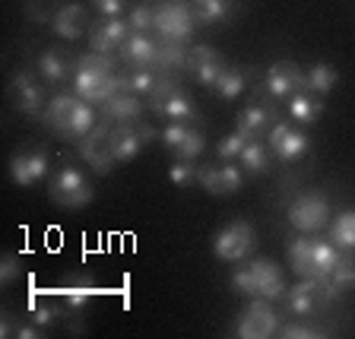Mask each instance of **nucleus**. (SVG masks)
I'll return each instance as SVG.
<instances>
[{"label": "nucleus", "instance_id": "nucleus-1", "mask_svg": "<svg viewBox=\"0 0 355 339\" xmlns=\"http://www.w3.org/2000/svg\"><path fill=\"white\" fill-rule=\"evenodd\" d=\"M73 92L96 105L108 102L114 92H121L118 64L111 60V54L89 51L83 58H73Z\"/></svg>", "mask_w": 355, "mask_h": 339}, {"label": "nucleus", "instance_id": "nucleus-2", "mask_svg": "<svg viewBox=\"0 0 355 339\" xmlns=\"http://www.w3.org/2000/svg\"><path fill=\"white\" fill-rule=\"evenodd\" d=\"M42 124L48 127L54 137H60V140L80 143L83 137H89V130L96 127V114H92L86 98H80L76 92L73 96H70V92H60V96L48 98Z\"/></svg>", "mask_w": 355, "mask_h": 339}, {"label": "nucleus", "instance_id": "nucleus-3", "mask_svg": "<svg viewBox=\"0 0 355 339\" xmlns=\"http://www.w3.org/2000/svg\"><path fill=\"white\" fill-rule=\"evenodd\" d=\"M48 197L64 209H83L96 200V187L89 184V177L73 162H60L48 175Z\"/></svg>", "mask_w": 355, "mask_h": 339}, {"label": "nucleus", "instance_id": "nucleus-4", "mask_svg": "<svg viewBox=\"0 0 355 339\" xmlns=\"http://www.w3.org/2000/svg\"><path fill=\"white\" fill-rule=\"evenodd\" d=\"M288 225L302 235H318L330 225V200L320 191H304L288 203Z\"/></svg>", "mask_w": 355, "mask_h": 339}, {"label": "nucleus", "instance_id": "nucleus-5", "mask_svg": "<svg viewBox=\"0 0 355 339\" xmlns=\"http://www.w3.org/2000/svg\"><path fill=\"white\" fill-rule=\"evenodd\" d=\"M257 247V235H254L251 222L248 219H232L225 222L219 232H216V241H213V254L225 263H241L248 260Z\"/></svg>", "mask_w": 355, "mask_h": 339}, {"label": "nucleus", "instance_id": "nucleus-6", "mask_svg": "<svg viewBox=\"0 0 355 339\" xmlns=\"http://www.w3.org/2000/svg\"><path fill=\"white\" fill-rule=\"evenodd\" d=\"M235 336L238 339H270L279 336V314L270 308L263 298H251V304H244L241 314L235 320Z\"/></svg>", "mask_w": 355, "mask_h": 339}, {"label": "nucleus", "instance_id": "nucleus-7", "mask_svg": "<svg viewBox=\"0 0 355 339\" xmlns=\"http://www.w3.org/2000/svg\"><path fill=\"white\" fill-rule=\"evenodd\" d=\"M153 29L162 38H178V42H187V38L197 32V16H193L191 3L184 0H162L155 7V22Z\"/></svg>", "mask_w": 355, "mask_h": 339}, {"label": "nucleus", "instance_id": "nucleus-8", "mask_svg": "<svg viewBox=\"0 0 355 339\" xmlns=\"http://www.w3.org/2000/svg\"><path fill=\"white\" fill-rule=\"evenodd\" d=\"M51 175V155L44 146H32V149H16L10 155V177L16 187H32L38 181Z\"/></svg>", "mask_w": 355, "mask_h": 339}, {"label": "nucleus", "instance_id": "nucleus-9", "mask_svg": "<svg viewBox=\"0 0 355 339\" xmlns=\"http://www.w3.org/2000/svg\"><path fill=\"white\" fill-rule=\"evenodd\" d=\"M260 89H263L266 98H292L295 92L304 89V70L295 64V60H276L263 70V80H260Z\"/></svg>", "mask_w": 355, "mask_h": 339}, {"label": "nucleus", "instance_id": "nucleus-10", "mask_svg": "<svg viewBox=\"0 0 355 339\" xmlns=\"http://www.w3.org/2000/svg\"><path fill=\"white\" fill-rule=\"evenodd\" d=\"M7 96H10V102H13V108L19 111V114H29V118H42L44 108H48V96H44L42 82L32 73H26V70H16V73L10 76Z\"/></svg>", "mask_w": 355, "mask_h": 339}, {"label": "nucleus", "instance_id": "nucleus-11", "mask_svg": "<svg viewBox=\"0 0 355 339\" xmlns=\"http://www.w3.org/2000/svg\"><path fill=\"white\" fill-rule=\"evenodd\" d=\"M149 140H155V130L143 121H127V124H114L108 130V143H111V153L118 162H130L137 155L143 153Z\"/></svg>", "mask_w": 355, "mask_h": 339}, {"label": "nucleus", "instance_id": "nucleus-12", "mask_svg": "<svg viewBox=\"0 0 355 339\" xmlns=\"http://www.w3.org/2000/svg\"><path fill=\"white\" fill-rule=\"evenodd\" d=\"M197 184L213 197H232L244 187V171L232 162L219 165H200L197 168Z\"/></svg>", "mask_w": 355, "mask_h": 339}, {"label": "nucleus", "instance_id": "nucleus-13", "mask_svg": "<svg viewBox=\"0 0 355 339\" xmlns=\"http://www.w3.org/2000/svg\"><path fill=\"white\" fill-rule=\"evenodd\" d=\"M80 159L96 171V175H111V168L118 165L114 153H111V143H108V127L96 124L89 130V137L80 140Z\"/></svg>", "mask_w": 355, "mask_h": 339}, {"label": "nucleus", "instance_id": "nucleus-14", "mask_svg": "<svg viewBox=\"0 0 355 339\" xmlns=\"http://www.w3.org/2000/svg\"><path fill=\"white\" fill-rule=\"evenodd\" d=\"M225 58H222L216 48H209V44H197V48H191L187 51V76H193V80L200 82V86H216V80H219L222 73H225Z\"/></svg>", "mask_w": 355, "mask_h": 339}, {"label": "nucleus", "instance_id": "nucleus-15", "mask_svg": "<svg viewBox=\"0 0 355 339\" xmlns=\"http://www.w3.org/2000/svg\"><path fill=\"white\" fill-rule=\"evenodd\" d=\"M127 35H130V22L127 19H121V16H102L89 29V48L96 54L121 51V44L127 42Z\"/></svg>", "mask_w": 355, "mask_h": 339}, {"label": "nucleus", "instance_id": "nucleus-16", "mask_svg": "<svg viewBox=\"0 0 355 339\" xmlns=\"http://www.w3.org/2000/svg\"><path fill=\"white\" fill-rule=\"evenodd\" d=\"M266 137H270V153H273L276 159H282V162H295V159H302L311 149L308 137H304L298 127L286 124V121H276L273 130L266 133Z\"/></svg>", "mask_w": 355, "mask_h": 339}, {"label": "nucleus", "instance_id": "nucleus-17", "mask_svg": "<svg viewBox=\"0 0 355 339\" xmlns=\"http://www.w3.org/2000/svg\"><path fill=\"white\" fill-rule=\"evenodd\" d=\"M248 266H251V273H254L257 298H263V302H279V298L288 292V286H286V279H282V270H279V263H276V260L254 257Z\"/></svg>", "mask_w": 355, "mask_h": 339}, {"label": "nucleus", "instance_id": "nucleus-18", "mask_svg": "<svg viewBox=\"0 0 355 339\" xmlns=\"http://www.w3.org/2000/svg\"><path fill=\"white\" fill-rule=\"evenodd\" d=\"M98 295V286L92 282V276L86 273H70L58 288V302L64 304L67 311H86L92 304V298Z\"/></svg>", "mask_w": 355, "mask_h": 339}, {"label": "nucleus", "instance_id": "nucleus-19", "mask_svg": "<svg viewBox=\"0 0 355 339\" xmlns=\"http://www.w3.org/2000/svg\"><path fill=\"white\" fill-rule=\"evenodd\" d=\"M146 105L143 96H133V92H114L108 102H102V118L111 124H127V121H140Z\"/></svg>", "mask_w": 355, "mask_h": 339}, {"label": "nucleus", "instance_id": "nucleus-20", "mask_svg": "<svg viewBox=\"0 0 355 339\" xmlns=\"http://www.w3.org/2000/svg\"><path fill=\"white\" fill-rule=\"evenodd\" d=\"M343 251L333 241L324 238H311V260H308V276L304 279H330L333 266L340 263Z\"/></svg>", "mask_w": 355, "mask_h": 339}, {"label": "nucleus", "instance_id": "nucleus-21", "mask_svg": "<svg viewBox=\"0 0 355 339\" xmlns=\"http://www.w3.org/2000/svg\"><path fill=\"white\" fill-rule=\"evenodd\" d=\"M276 121H279V118H276L273 108H266V105L254 102V105H248V108L238 114V133H244L248 140H260L263 133L273 130Z\"/></svg>", "mask_w": 355, "mask_h": 339}, {"label": "nucleus", "instance_id": "nucleus-22", "mask_svg": "<svg viewBox=\"0 0 355 339\" xmlns=\"http://www.w3.org/2000/svg\"><path fill=\"white\" fill-rule=\"evenodd\" d=\"M121 60L130 70H143V67L155 64V42L149 38V32H130L127 42L121 44Z\"/></svg>", "mask_w": 355, "mask_h": 339}, {"label": "nucleus", "instance_id": "nucleus-23", "mask_svg": "<svg viewBox=\"0 0 355 339\" xmlns=\"http://www.w3.org/2000/svg\"><path fill=\"white\" fill-rule=\"evenodd\" d=\"M86 26H89L86 7H80V3H60V10L51 19L54 35H60L64 42H76V38L86 32Z\"/></svg>", "mask_w": 355, "mask_h": 339}, {"label": "nucleus", "instance_id": "nucleus-24", "mask_svg": "<svg viewBox=\"0 0 355 339\" xmlns=\"http://www.w3.org/2000/svg\"><path fill=\"white\" fill-rule=\"evenodd\" d=\"M149 108L168 121H184V124H193V121H197V105H193V98L187 96L184 89H175L171 96H165L162 102L149 105Z\"/></svg>", "mask_w": 355, "mask_h": 339}, {"label": "nucleus", "instance_id": "nucleus-25", "mask_svg": "<svg viewBox=\"0 0 355 339\" xmlns=\"http://www.w3.org/2000/svg\"><path fill=\"white\" fill-rule=\"evenodd\" d=\"M38 76H44L48 82L60 86V82L73 80V58H67L60 48H48L38 58Z\"/></svg>", "mask_w": 355, "mask_h": 339}, {"label": "nucleus", "instance_id": "nucleus-26", "mask_svg": "<svg viewBox=\"0 0 355 339\" xmlns=\"http://www.w3.org/2000/svg\"><path fill=\"white\" fill-rule=\"evenodd\" d=\"M286 298H288V311H292V314L308 318L318 304H324V298H320V279H302L298 286L288 288Z\"/></svg>", "mask_w": 355, "mask_h": 339}, {"label": "nucleus", "instance_id": "nucleus-27", "mask_svg": "<svg viewBox=\"0 0 355 339\" xmlns=\"http://www.w3.org/2000/svg\"><path fill=\"white\" fill-rule=\"evenodd\" d=\"M187 64V48L184 42H178V38H155V70H162V73H175V70H184Z\"/></svg>", "mask_w": 355, "mask_h": 339}, {"label": "nucleus", "instance_id": "nucleus-28", "mask_svg": "<svg viewBox=\"0 0 355 339\" xmlns=\"http://www.w3.org/2000/svg\"><path fill=\"white\" fill-rule=\"evenodd\" d=\"M288 114H292V121H298V124L311 127L314 121L324 114V98L314 96V92H308V89H302V92H295V96L288 98Z\"/></svg>", "mask_w": 355, "mask_h": 339}, {"label": "nucleus", "instance_id": "nucleus-29", "mask_svg": "<svg viewBox=\"0 0 355 339\" xmlns=\"http://www.w3.org/2000/svg\"><path fill=\"white\" fill-rule=\"evenodd\" d=\"M327 229H330V241L336 244L343 254H355V209L340 213Z\"/></svg>", "mask_w": 355, "mask_h": 339}, {"label": "nucleus", "instance_id": "nucleus-30", "mask_svg": "<svg viewBox=\"0 0 355 339\" xmlns=\"http://www.w3.org/2000/svg\"><path fill=\"white\" fill-rule=\"evenodd\" d=\"M336 82H340V73H336V67H330V64H311L308 70H304V89L320 98H324Z\"/></svg>", "mask_w": 355, "mask_h": 339}, {"label": "nucleus", "instance_id": "nucleus-31", "mask_svg": "<svg viewBox=\"0 0 355 339\" xmlns=\"http://www.w3.org/2000/svg\"><path fill=\"white\" fill-rule=\"evenodd\" d=\"M238 162H241L244 175H266V171H270V149H266L260 140H251L241 149Z\"/></svg>", "mask_w": 355, "mask_h": 339}, {"label": "nucleus", "instance_id": "nucleus-32", "mask_svg": "<svg viewBox=\"0 0 355 339\" xmlns=\"http://www.w3.org/2000/svg\"><path fill=\"white\" fill-rule=\"evenodd\" d=\"M248 76L251 73H248L244 67H225V73L216 80L213 92L219 98H225V102H229V98H238L244 92V86H248Z\"/></svg>", "mask_w": 355, "mask_h": 339}, {"label": "nucleus", "instance_id": "nucleus-33", "mask_svg": "<svg viewBox=\"0 0 355 339\" xmlns=\"http://www.w3.org/2000/svg\"><path fill=\"white\" fill-rule=\"evenodd\" d=\"M191 10L197 16V26H213L232 13V3L229 0H191Z\"/></svg>", "mask_w": 355, "mask_h": 339}, {"label": "nucleus", "instance_id": "nucleus-34", "mask_svg": "<svg viewBox=\"0 0 355 339\" xmlns=\"http://www.w3.org/2000/svg\"><path fill=\"white\" fill-rule=\"evenodd\" d=\"M118 80H121V92H133V96H149L159 76L153 73V67H143V70L118 73Z\"/></svg>", "mask_w": 355, "mask_h": 339}, {"label": "nucleus", "instance_id": "nucleus-35", "mask_svg": "<svg viewBox=\"0 0 355 339\" xmlns=\"http://www.w3.org/2000/svg\"><path fill=\"white\" fill-rule=\"evenodd\" d=\"M308 260H311V235L298 232V238L288 241V266H292L302 279L308 276Z\"/></svg>", "mask_w": 355, "mask_h": 339}, {"label": "nucleus", "instance_id": "nucleus-36", "mask_svg": "<svg viewBox=\"0 0 355 339\" xmlns=\"http://www.w3.org/2000/svg\"><path fill=\"white\" fill-rule=\"evenodd\" d=\"M207 149V140H203V133L197 130V127H187V133H184V140L175 146V159H197L200 153Z\"/></svg>", "mask_w": 355, "mask_h": 339}, {"label": "nucleus", "instance_id": "nucleus-37", "mask_svg": "<svg viewBox=\"0 0 355 339\" xmlns=\"http://www.w3.org/2000/svg\"><path fill=\"white\" fill-rule=\"evenodd\" d=\"M330 282L340 292H349V288H355V257H349V254H343L340 263L333 266V273H330Z\"/></svg>", "mask_w": 355, "mask_h": 339}, {"label": "nucleus", "instance_id": "nucleus-38", "mask_svg": "<svg viewBox=\"0 0 355 339\" xmlns=\"http://www.w3.org/2000/svg\"><path fill=\"white\" fill-rule=\"evenodd\" d=\"M279 336L282 339H324L327 330H320V327L308 324V320H288V324H279Z\"/></svg>", "mask_w": 355, "mask_h": 339}, {"label": "nucleus", "instance_id": "nucleus-39", "mask_svg": "<svg viewBox=\"0 0 355 339\" xmlns=\"http://www.w3.org/2000/svg\"><path fill=\"white\" fill-rule=\"evenodd\" d=\"M197 168L200 165H193L191 159H175L168 168V181L175 187H191V184H197Z\"/></svg>", "mask_w": 355, "mask_h": 339}, {"label": "nucleus", "instance_id": "nucleus-40", "mask_svg": "<svg viewBox=\"0 0 355 339\" xmlns=\"http://www.w3.org/2000/svg\"><path fill=\"white\" fill-rule=\"evenodd\" d=\"M248 143H251V140H248L244 133L235 130V133H229V137H222V140H219V146H216V155H219L222 162H235Z\"/></svg>", "mask_w": 355, "mask_h": 339}, {"label": "nucleus", "instance_id": "nucleus-41", "mask_svg": "<svg viewBox=\"0 0 355 339\" xmlns=\"http://www.w3.org/2000/svg\"><path fill=\"white\" fill-rule=\"evenodd\" d=\"M229 286L235 288L238 295H244V298H257V286H254V273H251V266H238L235 273L229 276Z\"/></svg>", "mask_w": 355, "mask_h": 339}, {"label": "nucleus", "instance_id": "nucleus-42", "mask_svg": "<svg viewBox=\"0 0 355 339\" xmlns=\"http://www.w3.org/2000/svg\"><path fill=\"white\" fill-rule=\"evenodd\" d=\"M58 10H60L58 0H26V13H29L32 22H51Z\"/></svg>", "mask_w": 355, "mask_h": 339}, {"label": "nucleus", "instance_id": "nucleus-43", "mask_svg": "<svg viewBox=\"0 0 355 339\" xmlns=\"http://www.w3.org/2000/svg\"><path fill=\"white\" fill-rule=\"evenodd\" d=\"M127 22H130V32H149L155 22V10L149 3H137L130 10V16H127Z\"/></svg>", "mask_w": 355, "mask_h": 339}, {"label": "nucleus", "instance_id": "nucleus-44", "mask_svg": "<svg viewBox=\"0 0 355 339\" xmlns=\"http://www.w3.org/2000/svg\"><path fill=\"white\" fill-rule=\"evenodd\" d=\"M22 279V260L16 254H3L0 257V282L3 286H13V282Z\"/></svg>", "mask_w": 355, "mask_h": 339}, {"label": "nucleus", "instance_id": "nucleus-45", "mask_svg": "<svg viewBox=\"0 0 355 339\" xmlns=\"http://www.w3.org/2000/svg\"><path fill=\"white\" fill-rule=\"evenodd\" d=\"M187 127H191V124H184V121H168V127H165V130H162V143L171 149V153H175V146H178V143L184 140Z\"/></svg>", "mask_w": 355, "mask_h": 339}, {"label": "nucleus", "instance_id": "nucleus-46", "mask_svg": "<svg viewBox=\"0 0 355 339\" xmlns=\"http://www.w3.org/2000/svg\"><path fill=\"white\" fill-rule=\"evenodd\" d=\"M92 7L102 16H121L124 13V0H92Z\"/></svg>", "mask_w": 355, "mask_h": 339}, {"label": "nucleus", "instance_id": "nucleus-47", "mask_svg": "<svg viewBox=\"0 0 355 339\" xmlns=\"http://www.w3.org/2000/svg\"><path fill=\"white\" fill-rule=\"evenodd\" d=\"M16 330H19V320H16L10 311H3V318H0V336H16Z\"/></svg>", "mask_w": 355, "mask_h": 339}]
</instances>
